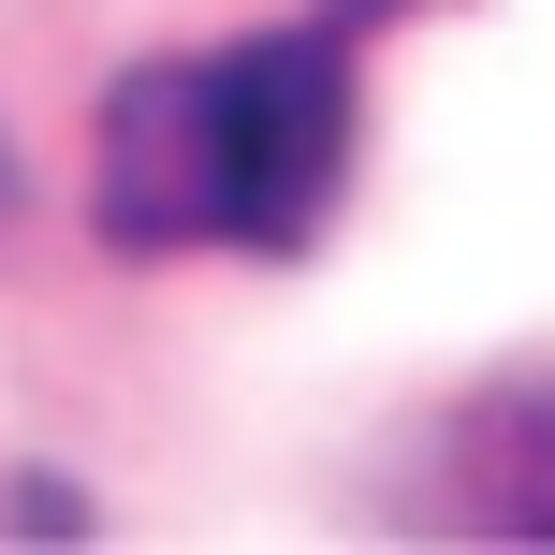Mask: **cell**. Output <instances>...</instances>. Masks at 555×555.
Here are the masks:
<instances>
[{
    "label": "cell",
    "mask_w": 555,
    "mask_h": 555,
    "mask_svg": "<svg viewBox=\"0 0 555 555\" xmlns=\"http://www.w3.org/2000/svg\"><path fill=\"white\" fill-rule=\"evenodd\" d=\"M380 15H410V0H336V29H380Z\"/></svg>",
    "instance_id": "obj_4"
},
{
    "label": "cell",
    "mask_w": 555,
    "mask_h": 555,
    "mask_svg": "<svg viewBox=\"0 0 555 555\" xmlns=\"http://www.w3.org/2000/svg\"><path fill=\"white\" fill-rule=\"evenodd\" d=\"M0 191H15V162H0Z\"/></svg>",
    "instance_id": "obj_5"
},
{
    "label": "cell",
    "mask_w": 555,
    "mask_h": 555,
    "mask_svg": "<svg viewBox=\"0 0 555 555\" xmlns=\"http://www.w3.org/2000/svg\"><path fill=\"white\" fill-rule=\"evenodd\" d=\"M103 234L117 249H220V59H146L103 103Z\"/></svg>",
    "instance_id": "obj_2"
},
{
    "label": "cell",
    "mask_w": 555,
    "mask_h": 555,
    "mask_svg": "<svg viewBox=\"0 0 555 555\" xmlns=\"http://www.w3.org/2000/svg\"><path fill=\"white\" fill-rule=\"evenodd\" d=\"M482 512H498V527H541L555 541V380H512L498 410H482Z\"/></svg>",
    "instance_id": "obj_3"
},
{
    "label": "cell",
    "mask_w": 555,
    "mask_h": 555,
    "mask_svg": "<svg viewBox=\"0 0 555 555\" xmlns=\"http://www.w3.org/2000/svg\"><path fill=\"white\" fill-rule=\"evenodd\" d=\"M351 29L220 44V249H307L351 191Z\"/></svg>",
    "instance_id": "obj_1"
}]
</instances>
